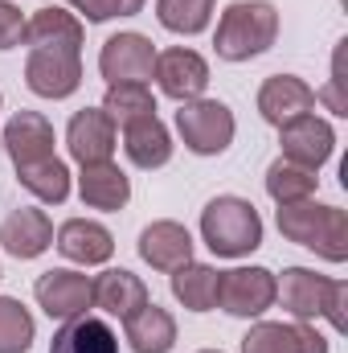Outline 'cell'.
<instances>
[{
	"label": "cell",
	"instance_id": "cell-1",
	"mask_svg": "<svg viewBox=\"0 0 348 353\" xmlns=\"http://www.w3.org/2000/svg\"><path fill=\"white\" fill-rule=\"evenodd\" d=\"M274 300H283V308L295 321H316L324 316L336 333L348 329V283L345 279H328L316 275L312 267H287L283 279H274Z\"/></svg>",
	"mask_w": 348,
	"mask_h": 353
},
{
	"label": "cell",
	"instance_id": "cell-2",
	"mask_svg": "<svg viewBox=\"0 0 348 353\" xmlns=\"http://www.w3.org/2000/svg\"><path fill=\"white\" fill-rule=\"evenodd\" d=\"M279 230H283V239L316 251L328 263L348 259V214L340 205H320L312 197L279 205Z\"/></svg>",
	"mask_w": 348,
	"mask_h": 353
},
{
	"label": "cell",
	"instance_id": "cell-3",
	"mask_svg": "<svg viewBox=\"0 0 348 353\" xmlns=\"http://www.w3.org/2000/svg\"><path fill=\"white\" fill-rule=\"evenodd\" d=\"M274 37H279L274 4H266V0H234L217 21L213 46H217V58H226V62H250V58H259L274 46Z\"/></svg>",
	"mask_w": 348,
	"mask_h": 353
},
{
	"label": "cell",
	"instance_id": "cell-4",
	"mask_svg": "<svg viewBox=\"0 0 348 353\" xmlns=\"http://www.w3.org/2000/svg\"><path fill=\"white\" fill-rule=\"evenodd\" d=\"M201 239L221 259H242L262 247V218L246 197H213L201 210Z\"/></svg>",
	"mask_w": 348,
	"mask_h": 353
},
{
	"label": "cell",
	"instance_id": "cell-5",
	"mask_svg": "<svg viewBox=\"0 0 348 353\" xmlns=\"http://www.w3.org/2000/svg\"><path fill=\"white\" fill-rule=\"evenodd\" d=\"M176 132H180V140H184L188 152H197V157H221L234 144L238 123H234V111L226 103H217V99H188L176 111Z\"/></svg>",
	"mask_w": 348,
	"mask_h": 353
},
{
	"label": "cell",
	"instance_id": "cell-6",
	"mask_svg": "<svg viewBox=\"0 0 348 353\" xmlns=\"http://www.w3.org/2000/svg\"><path fill=\"white\" fill-rule=\"evenodd\" d=\"M25 83L41 99H70L83 87V50H29Z\"/></svg>",
	"mask_w": 348,
	"mask_h": 353
},
{
	"label": "cell",
	"instance_id": "cell-7",
	"mask_svg": "<svg viewBox=\"0 0 348 353\" xmlns=\"http://www.w3.org/2000/svg\"><path fill=\"white\" fill-rule=\"evenodd\" d=\"M274 271L266 267H234L217 271V304L230 316H262L274 304Z\"/></svg>",
	"mask_w": 348,
	"mask_h": 353
},
{
	"label": "cell",
	"instance_id": "cell-8",
	"mask_svg": "<svg viewBox=\"0 0 348 353\" xmlns=\"http://www.w3.org/2000/svg\"><path fill=\"white\" fill-rule=\"evenodd\" d=\"M98 70L107 79V87L119 83H144L156 70V46L144 33H115L102 41L98 50Z\"/></svg>",
	"mask_w": 348,
	"mask_h": 353
},
{
	"label": "cell",
	"instance_id": "cell-9",
	"mask_svg": "<svg viewBox=\"0 0 348 353\" xmlns=\"http://www.w3.org/2000/svg\"><path fill=\"white\" fill-rule=\"evenodd\" d=\"M33 296H37V304L45 308L50 321H70V316H83L94 304V279L70 271V267H54V271L37 275Z\"/></svg>",
	"mask_w": 348,
	"mask_h": 353
},
{
	"label": "cell",
	"instance_id": "cell-10",
	"mask_svg": "<svg viewBox=\"0 0 348 353\" xmlns=\"http://www.w3.org/2000/svg\"><path fill=\"white\" fill-rule=\"evenodd\" d=\"M279 144H283V161L320 173V165H328V157L336 148V132H332L328 119H316L307 111V115H299V119L279 128Z\"/></svg>",
	"mask_w": 348,
	"mask_h": 353
},
{
	"label": "cell",
	"instance_id": "cell-11",
	"mask_svg": "<svg viewBox=\"0 0 348 353\" xmlns=\"http://www.w3.org/2000/svg\"><path fill=\"white\" fill-rule=\"evenodd\" d=\"M156 83L160 90L176 99V103H188V99H201L205 87H209V62L197 54V50H164L156 54Z\"/></svg>",
	"mask_w": 348,
	"mask_h": 353
},
{
	"label": "cell",
	"instance_id": "cell-12",
	"mask_svg": "<svg viewBox=\"0 0 348 353\" xmlns=\"http://www.w3.org/2000/svg\"><path fill=\"white\" fill-rule=\"evenodd\" d=\"M0 148L12 157V165L50 161L54 157V123L41 111H17L0 132Z\"/></svg>",
	"mask_w": 348,
	"mask_h": 353
},
{
	"label": "cell",
	"instance_id": "cell-13",
	"mask_svg": "<svg viewBox=\"0 0 348 353\" xmlns=\"http://www.w3.org/2000/svg\"><path fill=\"white\" fill-rule=\"evenodd\" d=\"M242 353H328V337L307 321H262L242 337Z\"/></svg>",
	"mask_w": 348,
	"mask_h": 353
},
{
	"label": "cell",
	"instance_id": "cell-14",
	"mask_svg": "<svg viewBox=\"0 0 348 353\" xmlns=\"http://www.w3.org/2000/svg\"><path fill=\"white\" fill-rule=\"evenodd\" d=\"M66 144H70V157L78 165H102L111 161L115 152V123L102 107H83L70 128H66Z\"/></svg>",
	"mask_w": 348,
	"mask_h": 353
},
{
	"label": "cell",
	"instance_id": "cell-15",
	"mask_svg": "<svg viewBox=\"0 0 348 353\" xmlns=\"http://www.w3.org/2000/svg\"><path fill=\"white\" fill-rule=\"evenodd\" d=\"M0 247L12 259H37L54 247V222L45 218V210H12L0 222Z\"/></svg>",
	"mask_w": 348,
	"mask_h": 353
},
{
	"label": "cell",
	"instance_id": "cell-16",
	"mask_svg": "<svg viewBox=\"0 0 348 353\" xmlns=\"http://www.w3.org/2000/svg\"><path fill=\"white\" fill-rule=\"evenodd\" d=\"M312 107H316V90L307 87L303 79H295V74H274L259 90V115L266 123H274V128L307 115Z\"/></svg>",
	"mask_w": 348,
	"mask_h": 353
},
{
	"label": "cell",
	"instance_id": "cell-17",
	"mask_svg": "<svg viewBox=\"0 0 348 353\" xmlns=\"http://www.w3.org/2000/svg\"><path fill=\"white\" fill-rule=\"evenodd\" d=\"M83 21L66 8H37L25 21V46L29 50H83Z\"/></svg>",
	"mask_w": 348,
	"mask_h": 353
},
{
	"label": "cell",
	"instance_id": "cell-18",
	"mask_svg": "<svg viewBox=\"0 0 348 353\" xmlns=\"http://www.w3.org/2000/svg\"><path fill=\"white\" fill-rule=\"evenodd\" d=\"M140 255L144 263H152L156 271H176V267L193 263V234L180 222H152L140 234Z\"/></svg>",
	"mask_w": 348,
	"mask_h": 353
},
{
	"label": "cell",
	"instance_id": "cell-19",
	"mask_svg": "<svg viewBox=\"0 0 348 353\" xmlns=\"http://www.w3.org/2000/svg\"><path fill=\"white\" fill-rule=\"evenodd\" d=\"M58 251L70 259V263H83V267H94V263H107L115 255V239L102 222H90V218H70L62 222L58 230Z\"/></svg>",
	"mask_w": 348,
	"mask_h": 353
},
{
	"label": "cell",
	"instance_id": "cell-20",
	"mask_svg": "<svg viewBox=\"0 0 348 353\" xmlns=\"http://www.w3.org/2000/svg\"><path fill=\"white\" fill-rule=\"evenodd\" d=\"M123 152L135 169H160L173 161V136L156 115H144L123 128Z\"/></svg>",
	"mask_w": 348,
	"mask_h": 353
},
{
	"label": "cell",
	"instance_id": "cell-21",
	"mask_svg": "<svg viewBox=\"0 0 348 353\" xmlns=\"http://www.w3.org/2000/svg\"><path fill=\"white\" fill-rule=\"evenodd\" d=\"M144 304H148V288H144L140 275L115 267V271H102V275L94 279V308H102L107 316L127 321V316H135Z\"/></svg>",
	"mask_w": 348,
	"mask_h": 353
},
{
	"label": "cell",
	"instance_id": "cell-22",
	"mask_svg": "<svg viewBox=\"0 0 348 353\" xmlns=\"http://www.w3.org/2000/svg\"><path fill=\"white\" fill-rule=\"evenodd\" d=\"M50 353H119V337L102 316H70L62 321V329L54 333Z\"/></svg>",
	"mask_w": 348,
	"mask_h": 353
},
{
	"label": "cell",
	"instance_id": "cell-23",
	"mask_svg": "<svg viewBox=\"0 0 348 353\" xmlns=\"http://www.w3.org/2000/svg\"><path fill=\"white\" fill-rule=\"evenodd\" d=\"M78 193L90 210H123L127 197H131V181L119 165L102 161V165H83L78 176Z\"/></svg>",
	"mask_w": 348,
	"mask_h": 353
},
{
	"label": "cell",
	"instance_id": "cell-24",
	"mask_svg": "<svg viewBox=\"0 0 348 353\" xmlns=\"http://www.w3.org/2000/svg\"><path fill=\"white\" fill-rule=\"evenodd\" d=\"M123 325H127V341L135 353H168L176 345V321L152 300Z\"/></svg>",
	"mask_w": 348,
	"mask_h": 353
},
{
	"label": "cell",
	"instance_id": "cell-25",
	"mask_svg": "<svg viewBox=\"0 0 348 353\" xmlns=\"http://www.w3.org/2000/svg\"><path fill=\"white\" fill-rule=\"evenodd\" d=\"M173 296L188 312H209L217 304V271L209 263H184L173 271Z\"/></svg>",
	"mask_w": 348,
	"mask_h": 353
},
{
	"label": "cell",
	"instance_id": "cell-26",
	"mask_svg": "<svg viewBox=\"0 0 348 353\" xmlns=\"http://www.w3.org/2000/svg\"><path fill=\"white\" fill-rule=\"evenodd\" d=\"M17 181L37 197V201H50V205H62L70 197V169L50 157V161H37V165H17Z\"/></svg>",
	"mask_w": 348,
	"mask_h": 353
},
{
	"label": "cell",
	"instance_id": "cell-27",
	"mask_svg": "<svg viewBox=\"0 0 348 353\" xmlns=\"http://www.w3.org/2000/svg\"><path fill=\"white\" fill-rule=\"evenodd\" d=\"M316 185H320V176L312 173V169H303V165H291V161H274L270 169H266V193L279 201V205H291V201H307L312 193H316Z\"/></svg>",
	"mask_w": 348,
	"mask_h": 353
},
{
	"label": "cell",
	"instance_id": "cell-28",
	"mask_svg": "<svg viewBox=\"0 0 348 353\" xmlns=\"http://www.w3.org/2000/svg\"><path fill=\"white\" fill-rule=\"evenodd\" d=\"M102 111L111 115L115 128H127L131 119L156 115V99H152V90L144 87V83H119V87H107Z\"/></svg>",
	"mask_w": 348,
	"mask_h": 353
},
{
	"label": "cell",
	"instance_id": "cell-29",
	"mask_svg": "<svg viewBox=\"0 0 348 353\" xmlns=\"http://www.w3.org/2000/svg\"><path fill=\"white\" fill-rule=\"evenodd\" d=\"M213 4H217V0H156V17H160V25H164L168 33L193 37V33H201V29L209 25Z\"/></svg>",
	"mask_w": 348,
	"mask_h": 353
},
{
	"label": "cell",
	"instance_id": "cell-30",
	"mask_svg": "<svg viewBox=\"0 0 348 353\" xmlns=\"http://www.w3.org/2000/svg\"><path fill=\"white\" fill-rule=\"evenodd\" d=\"M33 333H37V325H33L29 308L12 296H0V353H29Z\"/></svg>",
	"mask_w": 348,
	"mask_h": 353
},
{
	"label": "cell",
	"instance_id": "cell-31",
	"mask_svg": "<svg viewBox=\"0 0 348 353\" xmlns=\"http://www.w3.org/2000/svg\"><path fill=\"white\" fill-rule=\"evenodd\" d=\"M70 8H78L87 21L94 25H102V21H111V17H135L140 8H144V0H66Z\"/></svg>",
	"mask_w": 348,
	"mask_h": 353
},
{
	"label": "cell",
	"instance_id": "cell-32",
	"mask_svg": "<svg viewBox=\"0 0 348 353\" xmlns=\"http://www.w3.org/2000/svg\"><path fill=\"white\" fill-rule=\"evenodd\" d=\"M21 37H25V12H21L17 4L0 0V50L21 46Z\"/></svg>",
	"mask_w": 348,
	"mask_h": 353
},
{
	"label": "cell",
	"instance_id": "cell-33",
	"mask_svg": "<svg viewBox=\"0 0 348 353\" xmlns=\"http://www.w3.org/2000/svg\"><path fill=\"white\" fill-rule=\"evenodd\" d=\"M201 353H221V350H201Z\"/></svg>",
	"mask_w": 348,
	"mask_h": 353
},
{
	"label": "cell",
	"instance_id": "cell-34",
	"mask_svg": "<svg viewBox=\"0 0 348 353\" xmlns=\"http://www.w3.org/2000/svg\"><path fill=\"white\" fill-rule=\"evenodd\" d=\"M0 103H4V94H0Z\"/></svg>",
	"mask_w": 348,
	"mask_h": 353
}]
</instances>
